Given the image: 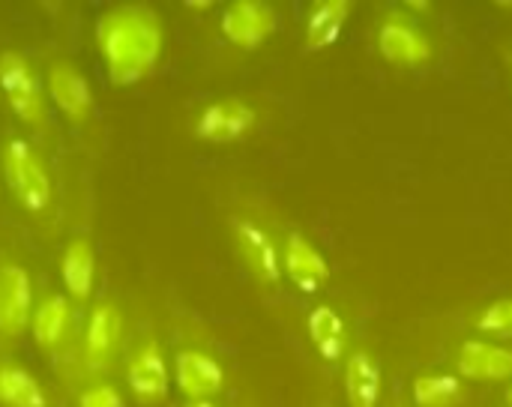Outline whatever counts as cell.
Returning a JSON list of instances; mask_svg holds the SVG:
<instances>
[{"label": "cell", "mask_w": 512, "mask_h": 407, "mask_svg": "<svg viewBox=\"0 0 512 407\" xmlns=\"http://www.w3.org/2000/svg\"><path fill=\"white\" fill-rule=\"evenodd\" d=\"M3 168H6V180H9V189L15 192L18 204L24 210H45L51 204V180H48V171L42 165V159L33 153V147L21 138H12L6 144V153H3Z\"/></svg>", "instance_id": "7a4b0ae2"}, {"label": "cell", "mask_w": 512, "mask_h": 407, "mask_svg": "<svg viewBox=\"0 0 512 407\" xmlns=\"http://www.w3.org/2000/svg\"><path fill=\"white\" fill-rule=\"evenodd\" d=\"M348 15H351V3H348V0H327V3H318V6L312 9L309 21H306V48H309V51H324V48H330V45L339 39V33H342Z\"/></svg>", "instance_id": "2e32d148"}, {"label": "cell", "mask_w": 512, "mask_h": 407, "mask_svg": "<svg viewBox=\"0 0 512 407\" xmlns=\"http://www.w3.org/2000/svg\"><path fill=\"white\" fill-rule=\"evenodd\" d=\"M309 336L324 360H339L345 348V321L333 306H318L309 315Z\"/></svg>", "instance_id": "ac0fdd59"}, {"label": "cell", "mask_w": 512, "mask_h": 407, "mask_svg": "<svg viewBox=\"0 0 512 407\" xmlns=\"http://www.w3.org/2000/svg\"><path fill=\"white\" fill-rule=\"evenodd\" d=\"M117 336H120V312L111 303H99L90 315L87 339H84L87 363L93 369H102L108 363V357L114 354Z\"/></svg>", "instance_id": "5bb4252c"}, {"label": "cell", "mask_w": 512, "mask_h": 407, "mask_svg": "<svg viewBox=\"0 0 512 407\" xmlns=\"http://www.w3.org/2000/svg\"><path fill=\"white\" fill-rule=\"evenodd\" d=\"M378 48L390 63H399V66H417V63L429 60V54H432L429 39L414 24H408L402 18H390L381 24Z\"/></svg>", "instance_id": "30bf717a"}, {"label": "cell", "mask_w": 512, "mask_h": 407, "mask_svg": "<svg viewBox=\"0 0 512 407\" xmlns=\"http://www.w3.org/2000/svg\"><path fill=\"white\" fill-rule=\"evenodd\" d=\"M477 330H480V333H492V336H512V300H498V303H492V306L477 318Z\"/></svg>", "instance_id": "7402d4cb"}, {"label": "cell", "mask_w": 512, "mask_h": 407, "mask_svg": "<svg viewBox=\"0 0 512 407\" xmlns=\"http://www.w3.org/2000/svg\"><path fill=\"white\" fill-rule=\"evenodd\" d=\"M33 285L24 267L18 264H0V333L15 336L21 333L33 312Z\"/></svg>", "instance_id": "5b68a950"}, {"label": "cell", "mask_w": 512, "mask_h": 407, "mask_svg": "<svg viewBox=\"0 0 512 407\" xmlns=\"http://www.w3.org/2000/svg\"><path fill=\"white\" fill-rule=\"evenodd\" d=\"M234 243H237V252L240 258L246 261V267L261 279V282H279L282 276V264H279V255H276V246L270 240V234L249 222V219H234Z\"/></svg>", "instance_id": "52a82bcc"}, {"label": "cell", "mask_w": 512, "mask_h": 407, "mask_svg": "<svg viewBox=\"0 0 512 407\" xmlns=\"http://www.w3.org/2000/svg\"><path fill=\"white\" fill-rule=\"evenodd\" d=\"M99 48L114 84L141 81L162 51V24L150 6H117L99 21Z\"/></svg>", "instance_id": "6da1fadb"}, {"label": "cell", "mask_w": 512, "mask_h": 407, "mask_svg": "<svg viewBox=\"0 0 512 407\" xmlns=\"http://www.w3.org/2000/svg\"><path fill=\"white\" fill-rule=\"evenodd\" d=\"M276 24V9L258 0H240L222 12V33L240 48H258L276 30Z\"/></svg>", "instance_id": "277c9868"}, {"label": "cell", "mask_w": 512, "mask_h": 407, "mask_svg": "<svg viewBox=\"0 0 512 407\" xmlns=\"http://www.w3.org/2000/svg\"><path fill=\"white\" fill-rule=\"evenodd\" d=\"M255 126V111L243 99H222L210 108L195 123V135L213 144H228L243 138Z\"/></svg>", "instance_id": "8992f818"}, {"label": "cell", "mask_w": 512, "mask_h": 407, "mask_svg": "<svg viewBox=\"0 0 512 407\" xmlns=\"http://www.w3.org/2000/svg\"><path fill=\"white\" fill-rule=\"evenodd\" d=\"M66 324H69V303L66 297H48L30 318V327H33V339L42 345V348H54L63 333H66Z\"/></svg>", "instance_id": "ffe728a7"}, {"label": "cell", "mask_w": 512, "mask_h": 407, "mask_svg": "<svg viewBox=\"0 0 512 407\" xmlns=\"http://www.w3.org/2000/svg\"><path fill=\"white\" fill-rule=\"evenodd\" d=\"M507 402H510V405H512V387H510V390H507Z\"/></svg>", "instance_id": "d4e9b609"}, {"label": "cell", "mask_w": 512, "mask_h": 407, "mask_svg": "<svg viewBox=\"0 0 512 407\" xmlns=\"http://www.w3.org/2000/svg\"><path fill=\"white\" fill-rule=\"evenodd\" d=\"M345 396L351 407H375L381 396V369L375 357L357 351L345 363Z\"/></svg>", "instance_id": "9a60e30c"}, {"label": "cell", "mask_w": 512, "mask_h": 407, "mask_svg": "<svg viewBox=\"0 0 512 407\" xmlns=\"http://www.w3.org/2000/svg\"><path fill=\"white\" fill-rule=\"evenodd\" d=\"M285 273L303 294H315L321 285H327L330 264L303 234H291L285 246Z\"/></svg>", "instance_id": "9c48e42d"}, {"label": "cell", "mask_w": 512, "mask_h": 407, "mask_svg": "<svg viewBox=\"0 0 512 407\" xmlns=\"http://www.w3.org/2000/svg\"><path fill=\"white\" fill-rule=\"evenodd\" d=\"M48 93L54 99V105L75 123L87 120L93 99H90V87L84 81V75L69 66V63H54L48 69Z\"/></svg>", "instance_id": "8fae6325"}, {"label": "cell", "mask_w": 512, "mask_h": 407, "mask_svg": "<svg viewBox=\"0 0 512 407\" xmlns=\"http://www.w3.org/2000/svg\"><path fill=\"white\" fill-rule=\"evenodd\" d=\"M78 407H123V399L114 387H93V390L81 393Z\"/></svg>", "instance_id": "603a6c76"}, {"label": "cell", "mask_w": 512, "mask_h": 407, "mask_svg": "<svg viewBox=\"0 0 512 407\" xmlns=\"http://www.w3.org/2000/svg\"><path fill=\"white\" fill-rule=\"evenodd\" d=\"M186 407H216V405H213V402H189Z\"/></svg>", "instance_id": "cb8c5ba5"}, {"label": "cell", "mask_w": 512, "mask_h": 407, "mask_svg": "<svg viewBox=\"0 0 512 407\" xmlns=\"http://www.w3.org/2000/svg\"><path fill=\"white\" fill-rule=\"evenodd\" d=\"M462 393V381L453 375H426L414 381L417 407H450Z\"/></svg>", "instance_id": "44dd1931"}, {"label": "cell", "mask_w": 512, "mask_h": 407, "mask_svg": "<svg viewBox=\"0 0 512 407\" xmlns=\"http://www.w3.org/2000/svg\"><path fill=\"white\" fill-rule=\"evenodd\" d=\"M459 372L474 381H510L512 351L489 342H465L459 351Z\"/></svg>", "instance_id": "7c38bea8"}, {"label": "cell", "mask_w": 512, "mask_h": 407, "mask_svg": "<svg viewBox=\"0 0 512 407\" xmlns=\"http://www.w3.org/2000/svg\"><path fill=\"white\" fill-rule=\"evenodd\" d=\"M0 90H3L9 108L24 123L39 126L45 120V99H42L39 78H36L33 66L15 51L0 54Z\"/></svg>", "instance_id": "3957f363"}, {"label": "cell", "mask_w": 512, "mask_h": 407, "mask_svg": "<svg viewBox=\"0 0 512 407\" xmlns=\"http://www.w3.org/2000/svg\"><path fill=\"white\" fill-rule=\"evenodd\" d=\"M96 267V258H93V246L87 240H72L63 252V264H60V273H63V285L66 291L75 297V300H87L90 291H93V270Z\"/></svg>", "instance_id": "e0dca14e"}, {"label": "cell", "mask_w": 512, "mask_h": 407, "mask_svg": "<svg viewBox=\"0 0 512 407\" xmlns=\"http://www.w3.org/2000/svg\"><path fill=\"white\" fill-rule=\"evenodd\" d=\"M0 402L9 407H45L48 399L39 387V381L12 366H0Z\"/></svg>", "instance_id": "d6986e66"}, {"label": "cell", "mask_w": 512, "mask_h": 407, "mask_svg": "<svg viewBox=\"0 0 512 407\" xmlns=\"http://www.w3.org/2000/svg\"><path fill=\"white\" fill-rule=\"evenodd\" d=\"M126 381L141 402H156L168 393V369H165V357L156 342L144 345L135 354V360L129 363Z\"/></svg>", "instance_id": "4fadbf2b"}, {"label": "cell", "mask_w": 512, "mask_h": 407, "mask_svg": "<svg viewBox=\"0 0 512 407\" xmlns=\"http://www.w3.org/2000/svg\"><path fill=\"white\" fill-rule=\"evenodd\" d=\"M174 375H177L180 393L189 402H210V396H216L222 390V384H225L222 366L213 357L201 354V351H183V354H177Z\"/></svg>", "instance_id": "ba28073f"}]
</instances>
